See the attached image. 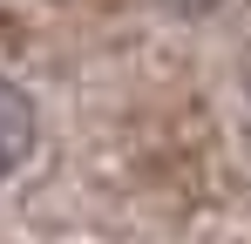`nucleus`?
<instances>
[{"instance_id": "f03ea898", "label": "nucleus", "mask_w": 251, "mask_h": 244, "mask_svg": "<svg viewBox=\"0 0 251 244\" xmlns=\"http://www.w3.org/2000/svg\"><path fill=\"white\" fill-rule=\"evenodd\" d=\"M170 7H210V0H170Z\"/></svg>"}, {"instance_id": "f257e3e1", "label": "nucleus", "mask_w": 251, "mask_h": 244, "mask_svg": "<svg viewBox=\"0 0 251 244\" xmlns=\"http://www.w3.org/2000/svg\"><path fill=\"white\" fill-rule=\"evenodd\" d=\"M27 149H34V109H27V95H21V88H7V81H0V176L27 156Z\"/></svg>"}]
</instances>
